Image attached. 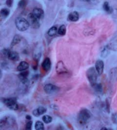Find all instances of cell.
Segmentation results:
<instances>
[{"label":"cell","mask_w":117,"mask_h":130,"mask_svg":"<svg viewBox=\"0 0 117 130\" xmlns=\"http://www.w3.org/2000/svg\"><path fill=\"white\" fill-rule=\"evenodd\" d=\"M91 117V112L86 108H82L78 114V122L80 124L85 125Z\"/></svg>","instance_id":"6da1fadb"},{"label":"cell","mask_w":117,"mask_h":130,"mask_svg":"<svg viewBox=\"0 0 117 130\" xmlns=\"http://www.w3.org/2000/svg\"><path fill=\"white\" fill-rule=\"evenodd\" d=\"M98 75H99V74L96 71L95 68H94V67H90L86 71L87 78L88 79L90 85L93 87L97 84Z\"/></svg>","instance_id":"7a4b0ae2"},{"label":"cell","mask_w":117,"mask_h":130,"mask_svg":"<svg viewBox=\"0 0 117 130\" xmlns=\"http://www.w3.org/2000/svg\"><path fill=\"white\" fill-rule=\"evenodd\" d=\"M2 101L10 110L13 111H17L19 110L20 104L17 103V99L16 98H4L2 100Z\"/></svg>","instance_id":"3957f363"},{"label":"cell","mask_w":117,"mask_h":130,"mask_svg":"<svg viewBox=\"0 0 117 130\" xmlns=\"http://www.w3.org/2000/svg\"><path fill=\"white\" fill-rule=\"evenodd\" d=\"M15 24L17 29L21 32L26 31L30 26L28 20H26L23 17L17 18L15 21Z\"/></svg>","instance_id":"277c9868"},{"label":"cell","mask_w":117,"mask_h":130,"mask_svg":"<svg viewBox=\"0 0 117 130\" xmlns=\"http://www.w3.org/2000/svg\"><path fill=\"white\" fill-rule=\"evenodd\" d=\"M39 19H37L32 13L29 14L28 16V21L29 25L34 29H38L39 28L40 24Z\"/></svg>","instance_id":"5b68a950"},{"label":"cell","mask_w":117,"mask_h":130,"mask_svg":"<svg viewBox=\"0 0 117 130\" xmlns=\"http://www.w3.org/2000/svg\"><path fill=\"white\" fill-rule=\"evenodd\" d=\"M56 72L58 74H66L69 73V70L67 69V67L65 65L64 62L62 61H59L56 64Z\"/></svg>","instance_id":"8992f818"},{"label":"cell","mask_w":117,"mask_h":130,"mask_svg":"<svg viewBox=\"0 0 117 130\" xmlns=\"http://www.w3.org/2000/svg\"><path fill=\"white\" fill-rule=\"evenodd\" d=\"M44 91L47 94H52L56 93L60 90V88L58 87L57 86H54L52 84H46L44 87Z\"/></svg>","instance_id":"52a82bcc"},{"label":"cell","mask_w":117,"mask_h":130,"mask_svg":"<svg viewBox=\"0 0 117 130\" xmlns=\"http://www.w3.org/2000/svg\"><path fill=\"white\" fill-rule=\"evenodd\" d=\"M29 74V71H22L20 74H18V77L20 79V81L23 84L28 85L29 84V80L28 79V77Z\"/></svg>","instance_id":"ba28073f"},{"label":"cell","mask_w":117,"mask_h":130,"mask_svg":"<svg viewBox=\"0 0 117 130\" xmlns=\"http://www.w3.org/2000/svg\"><path fill=\"white\" fill-rule=\"evenodd\" d=\"M95 68L99 75H101L104 70V62L101 60H98L95 62Z\"/></svg>","instance_id":"9c48e42d"},{"label":"cell","mask_w":117,"mask_h":130,"mask_svg":"<svg viewBox=\"0 0 117 130\" xmlns=\"http://www.w3.org/2000/svg\"><path fill=\"white\" fill-rule=\"evenodd\" d=\"M51 67V62L50 60V59L49 57L45 58L43 61L42 63V68L43 70H44L45 72H47L50 71Z\"/></svg>","instance_id":"30bf717a"},{"label":"cell","mask_w":117,"mask_h":130,"mask_svg":"<svg viewBox=\"0 0 117 130\" xmlns=\"http://www.w3.org/2000/svg\"><path fill=\"white\" fill-rule=\"evenodd\" d=\"M8 58L13 62H17L20 60V55L17 52L10 50L8 55Z\"/></svg>","instance_id":"8fae6325"},{"label":"cell","mask_w":117,"mask_h":130,"mask_svg":"<svg viewBox=\"0 0 117 130\" xmlns=\"http://www.w3.org/2000/svg\"><path fill=\"white\" fill-rule=\"evenodd\" d=\"M32 13L39 20L42 19L44 17V12L42 9L39 7H35L33 10Z\"/></svg>","instance_id":"7c38bea8"},{"label":"cell","mask_w":117,"mask_h":130,"mask_svg":"<svg viewBox=\"0 0 117 130\" xmlns=\"http://www.w3.org/2000/svg\"><path fill=\"white\" fill-rule=\"evenodd\" d=\"M68 20L72 22H76L79 20V14L77 12H72L68 16Z\"/></svg>","instance_id":"4fadbf2b"},{"label":"cell","mask_w":117,"mask_h":130,"mask_svg":"<svg viewBox=\"0 0 117 130\" xmlns=\"http://www.w3.org/2000/svg\"><path fill=\"white\" fill-rule=\"evenodd\" d=\"M29 68V65L27 62H21L19 64L17 67V70L20 72L24 71L28 69Z\"/></svg>","instance_id":"5bb4252c"},{"label":"cell","mask_w":117,"mask_h":130,"mask_svg":"<svg viewBox=\"0 0 117 130\" xmlns=\"http://www.w3.org/2000/svg\"><path fill=\"white\" fill-rule=\"evenodd\" d=\"M21 41V37L20 35L16 34V35L14 36V37H13L10 47H11V48L14 47L16 45L20 44Z\"/></svg>","instance_id":"9a60e30c"},{"label":"cell","mask_w":117,"mask_h":130,"mask_svg":"<svg viewBox=\"0 0 117 130\" xmlns=\"http://www.w3.org/2000/svg\"><path fill=\"white\" fill-rule=\"evenodd\" d=\"M103 9L105 12H106L109 13V14H111V13H112V12H113L112 8L110 6L109 2H107V1H106V2L103 3Z\"/></svg>","instance_id":"2e32d148"},{"label":"cell","mask_w":117,"mask_h":130,"mask_svg":"<svg viewBox=\"0 0 117 130\" xmlns=\"http://www.w3.org/2000/svg\"><path fill=\"white\" fill-rule=\"evenodd\" d=\"M58 33V29L57 26H53L51 28H50L49 30L47 32V34L49 36L53 37L56 36Z\"/></svg>","instance_id":"e0dca14e"},{"label":"cell","mask_w":117,"mask_h":130,"mask_svg":"<svg viewBox=\"0 0 117 130\" xmlns=\"http://www.w3.org/2000/svg\"><path fill=\"white\" fill-rule=\"evenodd\" d=\"M41 55H42V54H41V50H38V49H37V50H35L33 55V60L39 62Z\"/></svg>","instance_id":"ac0fdd59"},{"label":"cell","mask_w":117,"mask_h":130,"mask_svg":"<svg viewBox=\"0 0 117 130\" xmlns=\"http://www.w3.org/2000/svg\"><path fill=\"white\" fill-rule=\"evenodd\" d=\"M35 129L37 130H44L45 129L44 123L41 121H37L35 124Z\"/></svg>","instance_id":"d6986e66"},{"label":"cell","mask_w":117,"mask_h":130,"mask_svg":"<svg viewBox=\"0 0 117 130\" xmlns=\"http://www.w3.org/2000/svg\"><path fill=\"white\" fill-rule=\"evenodd\" d=\"M66 26L65 25H61L59 28L58 30V33L61 36H64L66 34Z\"/></svg>","instance_id":"ffe728a7"},{"label":"cell","mask_w":117,"mask_h":130,"mask_svg":"<svg viewBox=\"0 0 117 130\" xmlns=\"http://www.w3.org/2000/svg\"><path fill=\"white\" fill-rule=\"evenodd\" d=\"M1 13V16L4 18L7 17L10 14V10L7 8H3L1 10L0 12Z\"/></svg>","instance_id":"44dd1931"},{"label":"cell","mask_w":117,"mask_h":130,"mask_svg":"<svg viewBox=\"0 0 117 130\" xmlns=\"http://www.w3.org/2000/svg\"><path fill=\"white\" fill-rule=\"evenodd\" d=\"M42 120L45 123L49 124V123H50L51 122H52L53 118L51 116L46 115H44L42 117Z\"/></svg>","instance_id":"7402d4cb"},{"label":"cell","mask_w":117,"mask_h":130,"mask_svg":"<svg viewBox=\"0 0 117 130\" xmlns=\"http://www.w3.org/2000/svg\"><path fill=\"white\" fill-rule=\"evenodd\" d=\"M37 110L39 116L42 115L44 114L47 112V109L45 107H43V106H40L38 108H37Z\"/></svg>","instance_id":"603a6c76"},{"label":"cell","mask_w":117,"mask_h":130,"mask_svg":"<svg viewBox=\"0 0 117 130\" xmlns=\"http://www.w3.org/2000/svg\"><path fill=\"white\" fill-rule=\"evenodd\" d=\"M28 1L27 0H21L20 2L18 4V6L21 9H23L24 7H26L27 5Z\"/></svg>","instance_id":"cb8c5ba5"},{"label":"cell","mask_w":117,"mask_h":130,"mask_svg":"<svg viewBox=\"0 0 117 130\" xmlns=\"http://www.w3.org/2000/svg\"><path fill=\"white\" fill-rule=\"evenodd\" d=\"M109 54V50L106 48H105L103 49V50H102L101 52V54H100V56H101L103 58H106L107 57L108 55Z\"/></svg>","instance_id":"d4e9b609"},{"label":"cell","mask_w":117,"mask_h":130,"mask_svg":"<svg viewBox=\"0 0 117 130\" xmlns=\"http://www.w3.org/2000/svg\"><path fill=\"white\" fill-rule=\"evenodd\" d=\"M94 88L95 90L97 91V92H99V93H100L102 91V86L101 84H96L95 86L93 87Z\"/></svg>","instance_id":"484cf974"},{"label":"cell","mask_w":117,"mask_h":130,"mask_svg":"<svg viewBox=\"0 0 117 130\" xmlns=\"http://www.w3.org/2000/svg\"><path fill=\"white\" fill-rule=\"evenodd\" d=\"M32 125H33L32 120H28L27 123H26V125H25V129L27 130H32Z\"/></svg>","instance_id":"4316f807"},{"label":"cell","mask_w":117,"mask_h":130,"mask_svg":"<svg viewBox=\"0 0 117 130\" xmlns=\"http://www.w3.org/2000/svg\"><path fill=\"white\" fill-rule=\"evenodd\" d=\"M105 105H106V110H107V112L110 113V102L109 101V100L106 99V103H105Z\"/></svg>","instance_id":"83f0119b"},{"label":"cell","mask_w":117,"mask_h":130,"mask_svg":"<svg viewBox=\"0 0 117 130\" xmlns=\"http://www.w3.org/2000/svg\"><path fill=\"white\" fill-rule=\"evenodd\" d=\"M38 64V62H37V61H35V60H33V64H32V67H33V68L34 70L37 69Z\"/></svg>","instance_id":"f1b7e54d"},{"label":"cell","mask_w":117,"mask_h":130,"mask_svg":"<svg viewBox=\"0 0 117 130\" xmlns=\"http://www.w3.org/2000/svg\"><path fill=\"white\" fill-rule=\"evenodd\" d=\"M13 1H14V0H6V4L8 7H10L12 6Z\"/></svg>","instance_id":"f546056e"},{"label":"cell","mask_w":117,"mask_h":130,"mask_svg":"<svg viewBox=\"0 0 117 130\" xmlns=\"http://www.w3.org/2000/svg\"><path fill=\"white\" fill-rule=\"evenodd\" d=\"M32 114L33 115V116H34L35 117H39V114H38V113L37 110V109H35V110H34L33 111Z\"/></svg>","instance_id":"4dcf8cb0"},{"label":"cell","mask_w":117,"mask_h":130,"mask_svg":"<svg viewBox=\"0 0 117 130\" xmlns=\"http://www.w3.org/2000/svg\"><path fill=\"white\" fill-rule=\"evenodd\" d=\"M79 1H82V2H94L95 0H79Z\"/></svg>","instance_id":"1f68e13d"},{"label":"cell","mask_w":117,"mask_h":130,"mask_svg":"<svg viewBox=\"0 0 117 130\" xmlns=\"http://www.w3.org/2000/svg\"><path fill=\"white\" fill-rule=\"evenodd\" d=\"M26 119H27L28 120H32V117H31L30 115H28L26 116Z\"/></svg>","instance_id":"d6a6232c"},{"label":"cell","mask_w":117,"mask_h":130,"mask_svg":"<svg viewBox=\"0 0 117 130\" xmlns=\"http://www.w3.org/2000/svg\"><path fill=\"white\" fill-rule=\"evenodd\" d=\"M101 130H110V129H107V128H106V127H103V128H101Z\"/></svg>","instance_id":"836d02e7"},{"label":"cell","mask_w":117,"mask_h":130,"mask_svg":"<svg viewBox=\"0 0 117 130\" xmlns=\"http://www.w3.org/2000/svg\"><path fill=\"white\" fill-rule=\"evenodd\" d=\"M48 1H53V0H48Z\"/></svg>","instance_id":"e575fe53"}]
</instances>
